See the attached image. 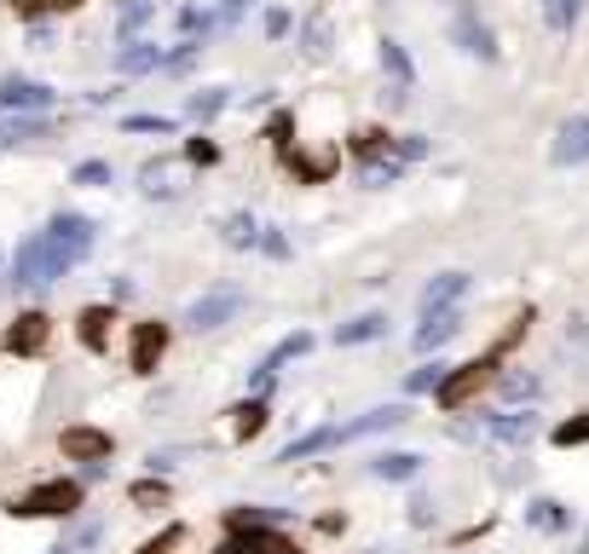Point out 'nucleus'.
Returning a JSON list of instances; mask_svg holds the SVG:
<instances>
[{"label":"nucleus","mask_w":589,"mask_h":554,"mask_svg":"<svg viewBox=\"0 0 589 554\" xmlns=\"http://www.w3.org/2000/svg\"><path fill=\"white\" fill-rule=\"evenodd\" d=\"M75 508H81V485L75 480H40L35 491L7 503V515L12 520H70Z\"/></svg>","instance_id":"nucleus-1"},{"label":"nucleus","mask_w":589,"mask_h":554,"mask_svg":"<svg viewBox=\"0 0 589 554\" xmlns=\"http://www.w3.org/2000/svg\"><path fill=\"white\" fill-rule=\"evenodd\" d=\"M64 272H70V266L58 260V255H52V243L35 232V237L24 243V249H17V260H12V290H52V283L64 278Z\"/></svg>","instance_id":"nucleus-2"},{"label":"nucleus","mask_w":589,"mask_h":554,"mask_svg":"<svg viewBox=\"0 0 589 554\" xmlns=\"http://www.w3.org/2000/svg\"><path fill=\"white\" fill-rule=\"evenodd\" d=\"M40 237L52 243V255L64 260V266H81V260L93 255V237H98V225H93L87 214H52V220H47V232H40Z\"/></svg>","instance_id":"nucleus-3"},{"label":"nucleus","mask_w":589,"mask_h":554,"mask_svg":"<svg viewBox=\"0 0 589 554\" xmlns=\"http://www.w3.org/2000/svg\"><path fill=\"white\" fill-rule=\"evenodd\" d=\"M492 358H474V364H457V369H445V381L434 387V399H439V410H462L469 399H480L485 393V381H492Z\"/></svg>","instance_id":"nucleus-4"},{"label":"nucleus","mask_w":589,"mask_h":554,"mask_svg":"<svg viewBox=\"0 0 589 554\" xmlns=\"http://www.w3.org/2000/svg\"><path fill=\"white\" fill-rule=\"evenodd\" d=\"M243 313V290L237 283H220V290H209V295H197L191 306H186V330H220V323H232Z\"/></svg>","instance_id":"nucleus-5"},{"label":"nucleus","mask_w":589,"mask_h":554,"mask_svg":"<svg viewBox=\"0 0 589 554\" xmlns=\"http://www.w3.org/2000/svg\"><path fill=\"white\" fill-rule=\"evenodd\" d=\"M186 185H191V162L186 156H151L145 168H139V191H145L151 202H174Z\"/></svg>","instance_id":"nucleus-6"},{"label":"nucleus","mask_w":589,"mask_h":554,"mask_svg":"<svg viewBox=\"0 0 589 554\" xmlns=\"http://www.w3.org/2000/svg\"><path fill=\"white\" fill-rule=\"evenodd\" d=\"M301 353H313V335L307 330H295V335H283L267 358L255 364V376H249V399H267L272 393V381H278V369L290 364V358H301Z\"/></svg>","instance_id":"nucleus-7"},{"label":"nucleus","mask_w":589,"mask_h":554,"mask_svg":"<svg viewBox=\"0 0 589 554\" xmlns=\"http://www.w3.org/2000/svg\"><path fill=\"white\" fill-rule=\"evenodd\" d=\"M52 110V87L40 81H0V116H47Z\"/></svg>","instance_id":"nucleus-8"},{"label":"nucleus","mask_w":589,"mask_h":554,"mask_svg":"<svg viewBox=\"0 0 589 554\" xmlns=\"http://www.w3.org/2000/svg\"><path fill=\"white\" fill-rule=\"evenodd\" d=\"M162 353H168V323H133V346H128V364H133V376H156V364Z\"/></svg>","instance_id":"nucleus-9"},{"label":"nucleus","mask_w":589,"mask_h":554,"mask_svg":"<svg viewBox=\"0 0 589 554\" xmlns=\"http://www.w3.org/2000/svg\"><path fill=\"white\" fill-rule=\"evenodd\" d=\"M47 341H52V318L47 313H17V323L7 330V353L40 358V353H47Z\"/></svg>","instance_id":"nucleus-10"},{"label":"nucleus","mask_w":589,"mask_h":554,"mask_svg":"<svg viewBox=\"0 0 589 554\" xmlns=\"http://www.w3.org/2000/svg\"><path fill=\"white\" fill-rule=\"evenodd\" d=\"M451 35H457V47L469 52V58H480V64H492V58H497V35L485 30V17H480L474 7H457Z\"/></svg>","instance_id":"nucleus-11"},{"label":"nucleus","mask_w":589,"mask_h":554,"mask_svg":"<svg viewBox=\"0 0 589 554\" xmlns=\"http://www.w3.org/2000/svg\"><path fill=\"white\" fill-rule=\"evenodd\" d=\"M550 156H555V168H584L589 162V116H566L561 121Z\"/></svg>","instance_id":"nucleus-12"},{"label":"nucleus","mask_w":589,"mask_h":554,"mask_svg":"<svg viewBox=\"0 0 589 554\" xmlns=\"http://www.w3.org/2000/svg\"><path fill=\"white\" fill-rule=\"evenodd\" d=\"M399 422H411V410H404V404H376V410H364V416H353V422L330 427V434H335V445H353V439L381 434V427H399Z\"/></svg>","instance_id":"nucleus-13"},{"label":"nucleus","mask_w":589,"mask_h":554,"mask_svg":"<svg viewBox=\"0 0 589 554\" xmlns=\"http://www.w3.org/2000/svg\"><path fill=\"white\" fill-rule=\"evenodd\" d=\"M58 450H64L70 462H87L93 468V462H105L116 445H110L105 427H64V434H58Z\"/></svg>","instance_id":"nucleus-14"},{"label":"nucleus","mask_w":589,"mask_h":554,"mask_svg":"<svg viewBox=\"0 0 589 554\" xmlns=\"http://www.w3.org/2000/svg\"><path fill=\"white\" fill-rule=\"evenodd\" d=\"M532 427H538L532 410H492V416L480 422V434L497 439V445H526V439H532Z\"/></svg>","instance_id":"nucleus-15"},{"label":"nucleus","mask_w":589,"mask_h":554,"mask_svg":"<svg viewBox=\"0 0 589 554\" xmlns=\"http://www.w3.org/2000/svg\"><path fill=\"white\" fill-rule=\"evenodd\" d=\"M301 52H307L313 64H323V58L335 52V12H330V7H313V12H307V30H301Z\"/></svg>","instance_id":"nucleus-16"},{"label":"nucleus","mask_w":589,"mask_h":554,"mask_svg":"<svg viewBox=\"0 0 589 554\" xmlns=\"http://www.w3.org/2000/svg\"><path fill=\"white\" fill-rule=\"evenodd\" d=\"M451 335H462V313L457 306H445V313H422V330H416V353L428 358V353H439Z\"/></svg>","instance_id":"nucleus-17"},{"label":"nucleus","mask_w":589,"mask_h":554,"mask_svg":"<svg viewBox=\"0 0 589 554\" xmlns=\"http://www.w3.org/2000/svg\"><path fill=\"white\" fill-rule=\"evenodd\" d=\"M110 323H116V306H81V318H75V335L87 353H105L110 346Z\"/></svg>","instance_id":"nucleus-18"},{"label":"nucleus","mask_w":589,"mask_h":554,"mask_svg":"<svg viewBox=\"0 0 589 554\" xmlns=\"http://www.w3.org/2000/svg\"><path fill=\"white\" fill-rule=\"evenodd\" d=\"M469 272H439L428 278V290H422V313H445V306H457L462 295H469Z\"/></svg>","instance_id":"nucleus-19"},{"label":"nucleus","mask_w":589,"mask_h":554,"mask_svg":"<svg viewBox=\"0 0 589 554\" xmlns=\"http://www.w3.org/2000/svg\"><path fill=\"white\" fill-rule=\"evenodd\" d=\"M381 70L393 75V105H404V93L416 87V70H411V52L399 40H381Z\"/></svg>","instance_id":"nucleus-20"},{"label":"nucleus","mask_w":589,"mask_h":554,"mask_svg":"<svg viewBox=\"0 0 589 554\" xmlns=\"http://www.w3.org/2000/svg\"><path fill=\"white\" fill-rule=\"evenodd\" d=\"M370 474L376 480H416L422 457H416V450H381V457H370Z\"/></svg>","instance_id":"nucleus-21"},{"label":"nucleus","mask_w":589,"mask_h":554,"mask_svg":"<svg viewBox=\"0 0 589 554\" xmlns=\"http://www.w3.org/2000/svg\"><path fill=\"white\" fill-rule=\"evenodd\" d=\"M116 70H121V75H145V70H162V47H156V40H128V47L116 52Z\"/></svg>","instance_id":"nucleus-22"},{"label":"nucleus","mask_w":589,"mask_h":554,"mask_svg":"<svg viewBox=\"0 0 589 554\" xmlns=\"http://www.w3.org/2000/svg\"><path fill=\"white\" fill-rule=\"evenodd\" d=\"M220 243H226V249H255V243H260V220L249 209L226 214V220H220Z\"/></svg>","instance_id":"nucleus-23"},{"label":"nucleus","mask_w":589,"mask_h":554,"mask_svg":"<svg viewBox=\"0 0 589 554\" xmlns=\"http://www.w3.org/2000/svg\"><path fill=\"white\" fill-rule=\"evenodd\" d=\"M388 335V318L381 313H364V318H353V323H341L335 330V346H364V341H381Z\"/></svg>","instance_id":"nucleus-24"},{"label":"nucleus","mask_w":589,"mask_h":554,"mask_svg":"<svg viewBox=\"0 0 589 554\" xmlns=\"http://www.w3.org/2000/svg\"><path fill=\"white\" fill-rule=\"evenodd\" d=\"M237 554H301L290 538H278L272 526H260V531H237Z\"/></svg>","instance_id":"nucleus-25"},{"label":"nucleus","mask_w":589,"mask_h":554,"mask_svg":"<svg viewBox=\"0 0 589 554\" xmlns=\"http://www.w3.org/2000/svg\"><path fill=\"white\" fill-rule=\"evenodd\" d=\"M47 133V116H0V151L24 145V139H40Z\"/></svg>","instance_id":"nucleus-26"},{"label":"nucleus","mask_w":589,"mask_h":554,"mask_svg":"<svg viewBox=\"0 0 589 554\" xmlns=\"http://www.w3.org/2000/svg\"><path fill=\"white\" fill-rule=\"evenodd\" d=\"M260 427H267V399H243L232 410V439H255Z\"/></svg>","instance_id":"nucleus-27"},{"label":"nucleus","mask_w":589,"mask_h":554,"mask_svg":"<svg viewBox=\"0 0 589 554\" xmlns=\"http://www.w3.org/2000/svg\"><path fill=\"white\" fill-rule=\"evenodd\" d=\"M526 520H532L538 531H566V526H573V515H566L555 497H532V503H526Z\"/></svg>","instance_id":"nucleus-28"},{"label":"nucleus","mask_w":589,"mask_h":554,"mask_svg":"<svg viewBox=\"0 0 589 554\" xmlns=\"http://www.w3.org/2000/svg\"><path fill=\"white\" fill-rule=\"evenodd\" d=\"M330 445H335L330 427H313V434H301V439L283 445V457H278V462H307V457H318V450H330Z\"/></svg>","instance_id":"nucleus-29"},{"label":"nucleus","mask_w":589,"mask_h":554,"mask_svg":"<svg viewBox=\"0 0 589 554\" xmlns=\"http://www.w3.org/2000/svg\"><path fill=\"white\" fill-rule=\"evenodd\" d=\"M156 17V0H121V12H116V30H121V40H133L139 30H145Z\"/></svg>","instance_id":"nucleus-30"},{"label":"nucleus","mask_w":589,"mask_h":554,"mask_svg":"<svg viewBox=\"0 0 589 554\" xmlns=\"http://www.w3.org/2000/svg\"><path fill=\"white\" fill-rule=\"evenodd\" d=\"M226 105H232V93H226V87H202V93H191V105H186V110H191V121H214Z\"/></svg>","instance_id":"nucleus-31"},{"label":"nucleus","mask_w":589,"mask_h":554,"mask_svg":"<svg viewBox=\"0 0 589 554\" xmlns=\"http://www.w3.org/2000/svg\"><path fill=\"white\" fill-rule=\"evenodd\" d=\"M497 387H503V399H509V404H532V399L543 393V381H538V376H520V369H509Z\"/></svg>","instance_id":"nucleus-32"},{"label":"nucleus","mask_w":589,"mask_h":554,"mask_svg":"<svg viewBox=\"0 0 589 554\" xmlns=\"http://www.w3.org/2000/svg\"><path fill=\"white\" fill-rule=\"evenodd\" d=\"M283 162H290V168L301 174V179H323L335 168V151H318V156H295V151H283Z\"/></svg>","instance_id":"nucleus-33"},{"label":"nucleus","mask_w":589,"mask_h":554,"mask_svg":"<svg viewBox=\"0 0 589 554\" xmlns=\"http://www.w3.org/2000/svg\"><path fill=\"white\" fill-rule=\"evenodd\" d=\"M353 151H358L364 162H376V156H393V139L381 133V128H358V133H353Z\"/></svg>","instance_id":"nucleus-34"},{"label":"nucleus","mask_w":589,"mask_h":554,"mask_svg":"<svg viewBox=\"0 0 589 554\" xmlns=\"http://www.w3.org/2000/svg\"><path fill=\"white\" fill-rule=\"evenodd\" d=\"M445 369H451V364H422V369H411V376H404V393H434V387L445 381Z\"/></svg>","instance_id":"nucleus-35"},{"label":"nucleus","mask_w":589,"mask_h":554,"mask_svg":"<svg viewBox=\"0 0 589 554\" xmlns=\"http://www.w3.org/2000/svg\"><path fill=\"white\" fill-rule=\"evenodd\" d=\"M404 174V162H393V156H376V162H364V185H393Z\"/></svg>","instance_id":"nucleus-36"},{"label":"nucleus","mask_w":589,"mask_h":554,"mask_svg":"<svg viewBox=\"0 0 589 554\" xmlns=\"http://www.w3.org/2000/svg\"><path fill=\"white\" fill-rule=\"evenodd\" d=\"M128 497H133V508H162V503H168V485H162V480H139Z\"/></svg>","instance_id":"nucleus-37"},{"label":"nucleus","mask_w":589,"mask_h":554,"mask_svg":"<svg viewBox=\"0 0 589 554\" xmlns=\"http://www.w3.org/2000/svg\"><path fill=\"white\" fill-rule=\"evenodd\" d=\"M555 445H561V450H573V445H589V416H573V422H561V427H555Z\"/></svg>","instance_id":"nucleus-38"},{"label":"nucleus","mask_w":589,"mask_h":554,"mask_svg":"<svg viewBox=\"0 0 589 554\" xmlns=\"http://www.w3.org/2000/svg\"><path fill=\"white\" fill-rule=\"evenodd\" d=\"M75 0H12L17 17H40V12H70Z\"/></svg>","instance_id":"nucleus-39"},{"label":"nucleus","mask_w":589,"mask_h":554,"mask_svg":"<svg viewBox=\"0 0 589 554\" xmlns=\"http://www.w3.org/2000/svg\"><path fill=\"white\" fill-rule=\"evenodd\" d=\"M255 249H267L272 260H290V237H283L278 225H260V243H255Z\"/></svg>","instance_id":"nucleus-40"},{"label":"nucleus","mask_w":589,"mask_h":554,"mask_svg":"<svg viewBox=\"0 0 589 554\" xmlns=\"http://www.w3.org/2000/svg\"><path fill=\"white\" fill-rule=\"evenodd\" d=\"M121 128L128 133H174V116H128Z\"/></svg>","instance_id":"nucleus-41"},{"label":"nucleus","mask_w":589,"mask_h":554,"mask_svg":"<svg viewBox=\"0 0 589 554\" xmlns=\"http://www.w3.org/2000/svg\"><path fill=\"white\" fill-rule=\"evenodd\" d=\"M416 156H428V139H422V133L393 139V162H416Z\"/></svg>","instance_id":"nucleus-42"},{"label":"nucleus","mask_w":589,"mask_h":554,"mask_svg":"<svg viewBox=\"0 0 589 554\" xmlns=\"http://www.w3.org/2000/svg\"><path fill=\"white\" fill-rule=\"evenodd\" d=\"M75 185H110V162H75Z\"/></svg>","instance_id":"nucleus-43"},{"label":"nucleus","mask_w":589,"mask_h":554,"mask_svg":"<svg viewBox=\"0 0 589 554\" xmlns=\"http://www.w3.org/2000/svg\"><path fill=\"white\" fill-rule=\"evenodd\" d=\"M186 162H202V168H209V162H220V145H214V139H191Z\"/></svg>","instance_id":"nucleus-44"},{"label":"nucleus","mask_w":589,"mask_h":554,"mask_svg":"<svg viewBox=\"0 0 589 554\" xmlns=\"http://www.w3.org/2000/svg\"><path fill=\"white\" fill-rule=\"evenodd\" d=\"M179 30H186V35H197V30L209 35V30H214V17H209V12H197V7H186V12H179Z\"/></svg>","instance_id":"nucleus-45"},{"label":"nucleus","mask_w":589,"mask_h":554,"mask_svg":"<svg viewBox=\"0 0 589 554\" xmlns=\"http://www.w3.org/2000/svg\"><path fill=\"white\" fill-rule=\"evenodd\" d=\"M179 538H186V526H168V531H162V538H151V543L139 549V554H168V549H174Z\"/></svg>","instance_id":"nucleus-46"},{"label":"nucleus","mask_w":589,"mask_h":554,"mask_svg":"<svg viewBox=\"0 0 589 554\" xmlns=\"http://www.w3.org/2000/svg\"><path fill=\"white\" fill-rule=\"evenodd\" d=\"M267 35H272V40H278V35H290V12H283V7H272V12H267Z\"/></svg>","instance_id":"nucleus-47"},{"label":"nucleus","mask_w":589,"mask_h":554,"mask_svg":"<svg viewBox=\"0 0 589 554\" xmlns=\"http://www.w3.org/2000/svg\"><path fill=\"white\" fill-rule=\"evenodd\" d=\"M243 7H255V0H220V12H226V17H237Z\"/></svg>","instance_id":"nucleus-48"},{"label":"nucleus","mask_w":589,"mask_h":554,"mask_svg":"<svg viewBox=\"0 0 589 554\" xmlns=\"http://www.w3.org/2000/svg\"><path fill=\"white\" fill-rule=\"evenodd\" d=\"M47 554H81L75 543H58V549H47Z\"/></svg>","instance_id":"nucleus-49"},{"label":"nucleus","mask_w":589,"mask_h":554,"mask_svg":"<svg viewBox=\"0 0 589 554\" xmlns=\"http://www.w3.org/2000/svg\"><path fill=\"white\" fill-rule=\"evenodd\" d=\"M75 7H81V0H75Z\"/></svg>","instance_id":"nucleus-50"}]
</instances>
